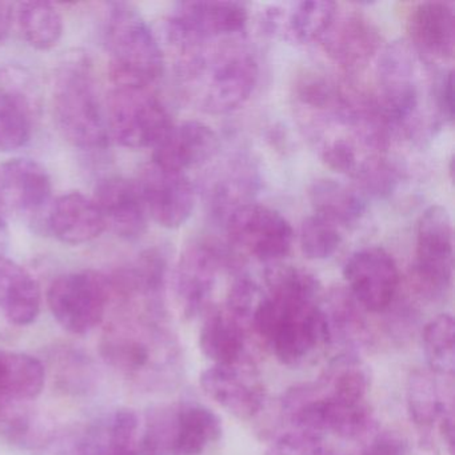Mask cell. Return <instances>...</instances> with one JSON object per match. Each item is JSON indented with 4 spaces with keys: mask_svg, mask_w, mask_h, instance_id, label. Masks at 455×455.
I'll return each instance as SVG.
<instances>
[{
    "mask_svg": "<svg viewBox=\"0 0 455 455\" xmlns=\"http://www.w3.org/2000/svg\"><path fill=\"white\" fill-rule=\"evenodd\" d=\"M438 378L433 371L415 370L407 380V410L412 422L422 430L439 425L442 418L454 410L451 390L444 393Z\"/></svg>",
    "mask_w": 455,
    "mask_h": 455,
    "instance_id": "obj_29",
    "label": "cell"
},
{
    "mask_svg": "<svg viewBox=\"0 0 455 455\" xmlns=\"http://www.w3.org/2000/svg\"><path fill=\"white\" fill-rule=\"evenodd\" d=\"M231 266L230 252L212 239H196L185 247L175 268L174 289L186 318L204 315L212 307L218 275Z\"/></svg>",
    "mask_w": 455,
    "mask_h": 455,
    "instance_id": "obj_11",
    "label": "cell"
},
{
    "mask_svg": "<svg viewBox=\"0 0 455 455\" xmlns=\"http://www.w3.org/2000/svg\"><path fill=\"white\" fill-rule=\"evenodd\" d=\"M106 228L126 241H137L148 230V214L137 182L122 177L100 180L92 196Z\"/></svg>",
    "mask_w": 455,
    "mask_h": 455,
    "instance_id": "obj_19",
    "label": "cell"
},
{
    "mask_svg": "<svg viewBox=\"0 0 455 455\" xmlns=\"http://www.w3.org/2000/svg\"><path fill=\"white\" fill-rule=\"evenodd\" d=\"M12 10L9 4L0 2V46L6 41L12 26Z\"/></svg>",
    "mask_w": 455,
    "mask_h": 455,
    "instance_id": "obj_40",
    "label": "cell"
},
{
    "mask_svg": "<svg viewBox=\"0 0 455 455\" xmlns=\"http://www.w3.org/2000/svg\"><path fill=\"white\" fill-rule=\"evenodd\" d=\"M138 430H140V418L137 412L130 409L118 410L111 420L108 428V450L114 451H127L135 450L137 444Z\"/></svg>",
    "mask_w": 455,
    "mask_h": 455,
    "instance_id": "obj_38",
    "label": "cell"
},
{
    "mask_svg": "<svg viewBox=\"0 0 455 455\" xmlns=\"http://www.w3.org/2000/svg\"><path fill=\"white\" fill-rule=\"evenodd\" d=\"M327 57L346 73H358L382 52V36L374 22L358 10L335 12L321 38Z\"/></svg>",
    "mask_w": 455,
    "mask_h": 455,
    "instance_id": "obj_15",
    "label": "cell"
},
{
    "mask_svg": "<svg viewBox=\"0 0 455 455\" xmlns=\"http://www.w3.org/2000/svg\"><path fill=\"white\" fill-rule=\"evenodd\" d=\"M137 185L148 217L162 228H180L196 209V186L185 172L164 169L151 161L140 170Z\"/></svg>",
    "mask_w": 455,
    "mask_h": 455,
    "instance_id": "obj_14",
    "label": "cell"
},
{
    "mask_svg": "<svg viewBox=\"0 0 455 455\" xmlns=\"http://www.w3.org/2000/svg\"><path fill=\"white\" fill-rule=\"evenodd\" d=\"M110 455H138V452L135 450H127V451L110 452Z\"/></svg>",
    "mask_w": 455,
    "mask_h": 455,
    "instance_id": "obj_43",
    "label": "cell"
},
{
    "mask_svg": "<svg viewBox=\"0 0 455 455\" xmlns=\"http://www.w3.org/2000/svg\"><path fill=\"white\" fill-rule=\"evenodd\" d=\"M326 346L339 347L340 354L358 355L370 339L364 308L345 289H334L322 298Z\"/></svg>",
    "mask_w": 455,
    "mask_h": 455,
    "instance_id": "obj_24",
    "label": "cell"
},
{
    "mask_svg": "<svg viewBox=\"0 0 455 455\" xmlns=\"http://www.w3.org/2000/svg\"><path fill=\"white\" fill-rule=\"evenodd\" d=\"M42 292L30 271L10 258H0V310L12 323L28 326L41 313Z\"/></svg>",
    "mask_w": 455,
    "mask_h": 455,
    "instance_id": "obj_26",
    "label": "cell"
},
{
    "mask_svg": "<svg viewBox=\"0 0 455 455\" xmlns=\"http://www.w3.org/2000/svg\"><path fill=\"white\" fill-rule=\"evenodd\" d=\"M103 41L114 84L153 86L164 74V50L150 26L132 4H108Z\"/></svg>",
    "mask_w": 455,
    "mask_h": 455,
    "instance_id": "obj_6",
    "label": "cell"
},
{
    "mask_svg": "<svg viewBox=\"0 0 455 455\" xmlns=\"http://www.w3.org/2000/svg\"><path fill=\"white\" fill-rule=\"evenodd\" d=\"M103 358L127 379L148 388L172 385L182 371V351L164 319L127 313L103 334Z\"/></svg>",
    "mask_w": 455,
    "mask_h": 455,
    "instance_id": "obj_4",
    "label": "cell"
},
{
    "mask_svg": "<svg viewBox=\"0 0 455 455\" xmlns=\"http://www.w3.org/2000/svg\"><path fill=\"white\" fill-rule=\"evenodd\" d=\"M9 242V228H7L6 218L0 214V258L6 257Z\"/></svg>",
    "mask_w": 455,
    "mask_h": 455,
    "instance_id": "obj_42",
    "label": "cell"
},
{
    "mask_svg": "<svg viewBox=\"0 0 455 455\" xmlns=\"http://www.w3.org/2000/svg\"><path fill=\"white\" fill-rule=\"evenodd\" d=\"M343 278L348 292L370 313L387 310L398 292V266L382 247H364L351 254L343 266Z\"/></svg>",
    "mask_w": 455,
    "mask_h": 455,
    "instance_id": "obj_13",
    "label": "cell"
},
{
    "mask_svg": "<svg viewBox=\"0 0 455 455\" xmlns=\"http://www.w3.org/2000/svg\"><path fill=\"white\" fill-rule=\"evenodd\" d=\"M251 330L225 307H212L204 316L199 347L214 364H230L249 359L247 340Z\"/></svg>",
    "mask_w": 455,
    "mask_h": 455,
    "instance_id": "obj_25",
    "label": "cell"
},
{
    "mask_svg": "<svg viewBox=\"0 0 455 455\" xmlns=\"http://www.w3.org/2000/svg\"><path fill=\"white\" fill-rule=\"evenodd\" d=\"M52 183L47 170L33 159L15 158L0 164V214L28 220L46 212Z\"/></svg>",
    "mask_w": 455,
    "mask_h": 455,
    "instance_id": "obj_17",
    "label": "cell"
},
{
    "mask_svg": "<svg viewBox=\"0 0 455 455\" xmlns=\"http://www.w3.org/2000/svg\"><path fill=\"white\" fill-rule=\"evenodd\" d=\"M108 137L122 148H156L174 126L151 86L114 84L105 103Z\"/></svg>",
    "mask_w": 455,
    "mask_h": 455,
    "instance_id": "obj_7",
    "label": "cell"
},
{
    "mask_svg": "<svg viewBox=\"0 0 455 455\" xmlns=\"http://www.w3.org/2000/svg\"><path fill=\"white\" fill-rule=\"evenodd\" d=\"M46 228L58 241L74 246L89 243L106 230L105 220L94 199L78 191L60 196L50 204Z\"/></svg>",
    "mask_w": 455,
    "mask_h": 455,
    "instance_id": "obj_23",
    "label": "cell"
},
{
    "mask_svg": "<svg viewBox=\"0 0 455 455\" xmlns=\"http://www.w3.org/2000/svg\"><path fill=\"white\" fill-rule=\"evenodd\" d=\"M410 44L430 62H446L454 58V2H423L410 12L407 20Z\"/></svg>",
    "mask_w": 455,
    "mask_h": 455,
    "instance_id": "obj_22",
    "label": "cell"
},
{
    "mask_svg": "<svg viewBox=\"0 0 455 455\" xmlns=\"http://www.w3.org/2000/svg\"><path fill=\"white\" fill-rule=\"evenodd\" d=\"M220 150V137L212 127L199 121L182 122L174 124L154 148L153 162L186 174L214 159Z\"/></svg>",
    "mask_w": 455,
    "mask_h": 455,
    "instance_id": "obj_20",
    "label": "cell"
},
{
    "mask_svg": "<svg viewBox=\"0 0 455 455\" xmlns=\"http://www.w3.org/2000/svg\"><path fill=\"white\" fill-rule=\"evenodd\" d=\"M222 435V420L196 402L178 404L172 455H202Z\"/></svg>",
    "mask_w": 455,
    "mask_h": 455,
    "instance_id": "obj_28",
    "label": "cell"
},
{
    "mask_svg": "<svg viewBox=\"0 0 455 455\" xmlns=\"http://www.w3.org/2000/svg\"><path fill=\"white\" fill-rule=\"evenodd\" d=\"M201 386L209 398L239 419H251L265 407V386L250 359L212 364L202 372Z\"/></svg>",
    "mask_w": 455,
    "mask_h": 455,
    "instance_id": "obj_16",
    "label": "cell"
},
{
    "mask_svg": "<svg viewBox=\"0 0 455 455\" xmlns=\"http://www.w3.org/2000/svg\"><path fill=\"white\" fill-rule=\"evenodd\" d=\"M36 114V92L28 76L14 70L0 71V151L26 146Z\"/></svg>",
    "mask_w": 455,
    "mask_h": 455,
    "instance_id": "obj_21",
    "label": "cell"
},
{
    "mask_svg": "<svg viewBox=\"0 0 455 455\" xmlns=\"http://www.w3.org/2000/svg\"><path fill=\"white\" fill-rule=\"evenodd\" d=\"M249 10L239 2H182L164 22V39L172 55L207 41L246 34Z\"/></svg>",
    "mask_w": 455,
    "mask_h": 455,
    "instance_id": "obj_8",
    "label": "cell"
},
{
    "mask_svg": "<svg viewBox=\"0 0 455 455\" xmlns=\"http://www.w3.org/2000/svg\"><path fill=\"white\" fill-rule=\"evenodd\" d=\"M423 351L430 371L441 378H452L455 371V323L450 314H441L426 324Z\"/></svg>",
    "mask_w": 455,
    "mask_h": 455,
    "instance_id": "obj_34",
    "label": "cell"
},
{
    "mask_svg": "<svg viewBox=\"0 0 455 455\" xmlns=\"http://www.w3.org/2000/svg\"><path fill=\"white\" fill-rule=\"evenodd\" d=\"M340 228L323 218H306L299 228V243L303 255L308 259L323 260L332 257L342 244Z\"/></svg>",
    "mask_w": 455,
    "mask_h": 455,
    "instance_id": "obj_36",
    "label": "cell"
},
{
    "mask_svg": "<svg viewBox=\"0 0 455 455\" xmlns=\"http://www.w3.org/2000/svg\"><path fill=\"white\" fill-rule=\"evenodd\" d=\"M308 201L316 217L339 228L358 225L366 212V199L356 188L339 180L321 178L308 188Z\"/></svg>",
    "mask_w": 455,
    "mask_h": 455,
    "instance_id": "obj_27",
    "label": "cell"
},
{
    "mask_svg": "<svg viewBox=\"0 0 455 455\" xmlns=\"http://www.w3.org/2000/svg\"><path fill=\"white\" fill-rule=\"evenodd\" d=\"M174 68L191 102L212 116L243 106L259 78V65L246 34L204 42L178 52Z\"/></svg>",
    "mask_w": 455,
    "mask_h": 455,
    "instance_id": "obj_3",
    "label": "cell"
},
{
    "mask_svg": "<svg viewBox=\"0 0 455 455\" xmlns=\"http://www.w3.org/2000/svg\"><path fill=\"white\" fill-rule=\"evenodd\" d=\"M178 404L156 407L148 412L138 455H172L177 430Z\"/></svg>",
    "mask_w": 455,
    "mask_h": 455,
    "instance_id": "obj_35",
    "label": "cell"
},
{
    "mask_svg": "<svg viewBox=\"0 0 455 455\" xmlns=\"http://www.w3.org/2000/svg\"><path fill=\"white\" fill-rule=\"evenodd\" d=\"M76 455H110V450L108 447H105L102 442L90 439L79 446Z\"/></svg>",
    "mask_w": 455,
    "mask_h": 455,
    "instance_id": "obj_41",
    "label": "cell"
},
{
    "mask_svg": "<svg viewBox=\"0 0 455 455\" xmlns=\"http://www.w3.org/2000/svg\"><path fill=\"white\" fill-rule=\"evenodd\" d=\"M55 124L68 142L82 150H100L108 143L106 108L89 55L65 58L52 86Z\"/></svg>",
    "mask_w": 455,
    "mask_h": 455,
    "instance_id": "obj_5",
    "label": "cell"
},
{
    "mask_svg": "<svg viewBox=\"0 0 455 455\" xmlns=\"http://www.w3.org/2000/svg\"><path fill=\"white\" fill-rule=\"evenodd\" d=\"M23 39L36 50H50L62 38L63 18L49 2H22L15 10Z\"/></svg>",
    "mask_w": 455,
    "mask_h": 455,
    "instance_id": "obj_32",
    "label": "cell"
},
{
    "mask_svg": "<svg viewBox=\"0 0 455 455\" xmlns=\"http://www.w3.org/2000/svg\"><path fill=\"white\" fill-rule=\"evenodd\" d=\"M409 446L403 436L393 431H377L359 455H407Z\"/></svg>",
    "mask_w": 455,
    "mask_h": 455,
    "instance_id": "obj_39",
    "label": "cell"
},
{
    "mask_svg": "<svg viewBox=\"0 0 455 455\" xmlns=\"http://www.w3.org/2000/svg\"><path fill=\"white\" fill-rule=\"evenodd\" d=\"M44 367L23 353L0 351V402H28L44 390Z\"/></svg>",
    "mask_w": 455,
    "mask_h": 455,
    "instance_id": "obj_30",
    "label": "cell"
},
{
    "mask_svg": "<svg viewBox=\"0 0 455 455\" xmlns=\"http://www.w3.org/2000/svg\"><path fill=\"white\" fill-rule=\"evenodd\" d=\"M265 455H338V452L322 436L290 430L279 435Z\"/></svg>",
    "mask_w": 455,
    "mask_h": 455,
    "instance_id": "obj_37",
    "label": "cell"
},
{
    "mask_svg": "<svg viewBox=\"0 0 455 455\" xmlns=\"http://www.w3.org/2000/svg\"><path fill=\"white\" fill-rule=\"evenodd\" d=\"M251 330L287 366H297L310 358L326 346L318 279L295 266L271 265L265 273L263 297Z\"/></svg>",
    "mask_w": 455,
    "mask_h": 455,
    "instance_id": "obj_1",
    "label": "cell"
},
{
    "mask_svg": "<svg viewBox=\"0 0 455 455\" xmlns=\"http://www.w3.org/2000/svg\"><path fill=\"white\" fill-rule=\"evenodd\" d=\"M337 9V4L326 0L271 4L262 12L260 23L268 36L295 44H308L321 41Z\"/></svg>",
    "mask_w": 455,
    "mask_h": 455,
    "instance_id": "obj_18",
    "label": "cell"
},
{
    "mask_svg": "<svg viewBox=\"0 0 455 455\" xmlns=\"http://www.w3.org/2000/svg\"><path fill=\"white\" fill-rule=\"evenodd\" d=\"M454 271V233L444 207L434 204L420 215L412 265L415 287L426 299L436 300L449 292Z\"/></svg>",
    "mask_w": 455,
    "mask_h": 455,
    "instance_id": "obj_9",
    "label": "cell"
},
{
    "mask_svg": "<svg viewBox=\"0 0 455 455\" xmlns=\"http://www.w3.org/2000/svg\"><path fill=\"white\" fill-rule=\"evenodd\" d=\"M258 182L259 180L251 164L242 159L231 162L207 193L212 215L226 220L234 210L251 202Z\"/></svg>",
    "mask_w": 455,
    "mask_h": 455,
    "instance_id": "obj_31",
    "label": "cell"
},
{
    "mask_svg": "<svg viewBox=\"0 0 455 455\" xmlns=\"http://www.w3.org/2000/svg\"><path fill=\"white\" fill-rule=\"evenodd\" d=\"M25 403L0 402V436L22 447L42 446L49 439V425Z\"/></svg>",
    "mask_w": 455,
    "mask_h": 455,
    "instance_id": "obj_33",
    "label": "cell"
},
{
    "mask_svg": "<svg viewBox=\"0 0 455 455\" xmlns=\"http://www.w3.org/2000/svg\"><path fill=\"white\" fill-rule=\"evenodd\" d=\"M444 70L423 58L409 41H394L378 55L374 100L393 134L423 140L443 126L439 84Z\"/></svg>",
    "mask_w": 455,
    "mask_h": 455,
    "instance_id": "obj_2",
    "label": "cell"
},
{
    "mask_svg": "<svg viewBox=\"0 0 455 455\" xmlns=\"http://www.w3.org/2000/svg\"><path fill=\"white\" fill-rule=\"evenodd\" d=\"M225 223L231 243L259 262L279 263L291 250L294 230L270 207L249 202L234 210Z\"/></svg>",
    "mask_w": 455,
    "mask_h": 455,
    "instance_id": "obj_12",
    "label": "cell"
},
{
    "mask_svg": "<svg viewBox=\"0 0 455 455\" xmlns=\"http://www.w3.org/2000/svg\"><path fill=\"white\" fill-rule=\"evenodd\" d=\"M111 300L108 275L86 270L58 276L47 292V303L58 323L76 335L102 323Z\"/></svg>",
    "mask_w": 455,
    "mask_h": 455,
    "instance_id": "obj_10",
    "label": "cell"
}]
</instances>
